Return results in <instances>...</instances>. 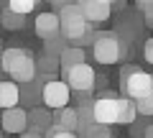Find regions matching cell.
Masks as SVG:
<instances>
[{"label":"cell","mask_w":153,"mask_h":138,"mask_svg":"<svg viewBox=\"0 0 153 138\" xmlns=\"http://www.w3.org/2000/svg\"><path fill=\"white\" fill-rule=\"evenodd\" d=\"M59 59L56 56H49V54H44L41 59H36V72L38 74H49V77H56V69H59Z\"/></svg>","instance_id":"cell-16"},{"label":"cell","mask_w":153,"mask_h":138,"mask_svg":"<svg viewBox=\"0 0 153 138\" xmlns=\"http://www.w3.org/2000/svg\"><path fill=\"white\" fill-rule=\"evenodd\" d=\"M51 128V110L46 107H31L28 110V133H36V136H44Z\"/></svg>","instance_id":"cell-12"},{"label":"cell","mask_w":153,"mask_h":138,"mask_svg":"<svg viewBox=\"0 0 153 138\" xmlns=\"http://www.w3.org/2000/svg\"><path fill=\"white\" fill-rule=\"evenodd\" d=\"M8 10L16 13V16H23V18H26L28 13L36 10V0H10V3H8Z\"/></svg>","instance_id":"cell-18"},{"label":"cell","mask_w":153,"mask_h":138,"mask_svg":"<svg viewBox=\"0 0 153 138\" xmlns=\"http://www.w3.org/2000/svg\"><path fill=\"white\" fill-rule=\"evenodd\" d=\"M0 128L5 133H18V136H23V133L28 131V110H23V107L5 110L3 118H0Z\"/></svg>","instance_id":"cell-9"},{"label":"cell","mask_w":153,"mask_h":138,"mask_svg":"<svg viewBox=\"0 0 153 138\" xmlns=\"http://www.w3.org/2000/svg\"><path fill=\"white\" fill-rule=\"evenodd\" d=\"M0 66L3 72L10 74V82H16L18 87L23 84H31L36 79V56L28 49H5L3 51V59H0Z\"/></svg>","instance_id":"cell-1"},{"label":"cell","mask_w":153,"mask_h":138,"mask_svg":"<svg viewBox=\"0 0 153 138\" xmlns=\"http://www.w3.org/2000/svg\"><path fill=\"white\" fill-rule=\"evenodd\" d=\"M41 100H44V107L46 110H61V107H69V100H71V90L64 84V79H51V82L44 84L41 90Z\"/></svg>","instance_id":"cell-6"},{"label":"cell","mask_w":153,"mask_h":138,"mask_svg":"<svg viewBox=\"0 0 153 138\" xmlns=\"http://www.w3.org/2000/svg\"><path fill=\"white\" fill-rule=\"evenodd\" d=\"M143 138H153V125L146 128V133H143Z\"/></svg>","instance_id":"cell-25"},{"label":"cell","mask_w":153,"mask_h":138,"mask_svg":"<svg viewBox=\"0 0 153 138\" xmlns=\"http://www.w3.org/2000/svg\"><path fill=\"white\" fill-rule=\"evenodd\" d=\"M138 8H140L143 16H146V23L153 28V0H146V3L140 0V3H138Z\"/></svg>","instance_id":"cell-22"},{"label":"cell","mask_w":153,"mask_h":138,"mask_svg":"<svg viewBox=\"0 0 153 138\" xmlns=\"http://www.w3.org/2000/svg\"><path fill=\"white\" fill-rule=\"evenodd\" d=\"M151 77H153V74H151Z\"/></svg>","instance_id":"cell-30"},{"label":"cell","mask_w":153,"mask_h":138,"mask_svg":"<svg viewBox=\"0 0 153 138\" xmlns=\"http://www.w3.org/2000/svg\"><path fill=\"white\" fill-rule=\"evenodd\" d=\"M21 102V87L16 82H0V110H13Z\"/></svg>","instance_id":"cell-13"},{"label":"cell","mask_w":153,"mask_h":138,"mask_svg":"<svg viewBox=\"0 0 153 138\" xmlns=\"http://www.w3.org/2000/svg\"><path fill=\"white\" fill-rule=\"evenodd\" d=\"M0 21H3V26H5V28L18 31V28H23L26 18H23V16H16V13H10V10L5 8V10H0Z\"/></svg>","instance_id":"cell-19"},{"label":"cell","mask_w":153,"mask_h":138,"mask_svg":"<svg viewBox=\"0 0 153 138\" xmlns=\"http://www.w3.org/2000/svg\"><path fill=\"white\" fill-rule=\"evenodd\" d=\"M3 51H5V49H3V39H0V59H3Z\"/></svg>","instance_id":"cell-27"},{"label":"cell","mask_w":153,"mask_h":138,"mask_svg":"<svg viewBox=\"0 0 153 138\" xmlns=\"http://www.w3.org/2000/svg\"><path fill=\"white\" fill-rule=\"evenodd\" d=\"M92 118L97 125H107V128L117 123V97L105 95V97L92 100Z\"/></svg>","instance_id":"cell-7"},{"label":"cell","mask_w":153,"mask_h":138,"mask_svg":"<svg viewBox=\"0 0 153 138\" xmlns=\"http://www.w3.org/2000/svg\"><path fill=\"white\" fill-rule=\"evenodd\" d=\"M51 128H59V131H66V133H74L76 136V128H79V113H76V107L54 110L51 113Z\"/></svg>","instance_id":"cell-11"},{"label":"cell","mask_w":153,"mask_h":138,"mask_svg":"<svg viewBox=\"0 0 153 138\" xmlns=\"http://www.w3.org/2000/svg\"><path fill=\"white\" fill-rule=\"evenodd\" d=\"M0 26H3V21H0Z\"/></svg>","instance_id":"cell-28"},{"label":"cell","mask_w":153,"mask_h":138,"mask_svg":"<svg viewBox=\"0 0 153 138\" xmlns=\"http://www.w3.org/2000/svg\"><path fill=\"white\" fill-rule=\"evenodd\" d=\"M123 49H125V46L120 44L117 33L97 31V39H94V44H92V56L100 64H115V61H120V56L125 54Z\"/></svg>","instance_id":"cell-4"},{"label":"cell","mask_w":153,"mask_h":138,"mask_svg":"<svg viewBox=\"0 0 153 138\" xmlns=\"http://www.w3.org/2000/svg\"><path fill=\"white\" fill-rule=\"evenodd\" d=\"M94 82H97V77H94V69L89 64H79L64 72V84L79 95H89L94 90Z\"/></svg>","instance_id":"cell-5"},{"label":"cell","mask_w":153,"mask_h":138,"mask_svg":"<svg viewBox=\"0 0 153 138\" xmlns=\"http://www.w3.org/2000/svg\"><path fill=\"white\" fill-rule=\"evenodd\" d=\"M46 138H79V136H74V133H66V131H59V128H49Z\"/></svg>","instance_id":"cell-23"},{"label":"cell","mask_w":153,"mask_h":138,"mask_svg":"<svg viewBox=\"0 0 153 138\" xmlns=\"http://www.w3.org/2000/svg\"><path fill=\"white\" fill-rule=\"evenodd\" d=\"M33 28H36V36L41 41H51L56 36H61V23H59L56 13H41V16H36Z\"/></svg>","instance_id":"cell-10"},{"label":"cell","mask_w":153,"mask_h":138,"mask_svg":"<svg viewBox=\"0 0 153 138\" xmlns=\"http://www.w3.org/2000/svg\"><path fill=\"white\" fill-rule=\"evenodd\" d=\"M135 120H138L135 100H128V97H117V123H120V125H133Z\"/></svg>","instance_id":"cell-14"},{"label":"cell","mask_w":153,"mask_h":138,"mask_svg":"<svg viewBox=\"0 0 153 138\" xmlns=\"http://www.w3.org/2000/svg\"><path fill=\"white\" fill-rule=\"evenodd\" d=\"M135 110H138V118H140V115L151 118L153 115V92L146 95L143 100H135Z\"/></svg>","instance_id":"cell-20"},{"label":"cell","mask_w":153,"mask_h":138,"mask_svg":"<svg viewBox=\"0 0 153 138\" xmlns=\"http://www.w3.org/2000/svg\"><path fill=\"white\" fill-rule=\"evenodd\" d=\"M59 64H61V72H66V69H71V66L87 64V54H84L82 49H76V46H69V49L59 56Z\"/></svg>","instance_id":"cell-15"},{"label":"cell","mask_w":153,"mask_h":138,"mask_svg":"<svg viewBox=\"0 0 153 138\" xmlns=\"http://www.w3.org/2000/svg\"><path fill=\"white\" fill-rule=\"evenodd\" d=\"M143 56H146L148 64H153V39H148L146 44H143Z\"/></svg>","instance_id":"cell-24"},{"label":"cell","mask_w":153,"mask_h":138,"mask_svg":"<svg viewBox=\"0 0 153 138\" xmlns=\"http://www.w3.org/2000/svg\"><path fill=\"white\" fill-rule=\"evenodd\" d=\"M79 10H82L87 23H102L112 16V3L110 0H79Z\"/></svg>","instance_id":"cell-8"},{"label":"cell","mask_w":153,"mask_h":138,"mask_svg":"<svg viewBox=\"0 0 153 138\" xmlns=\"http://www.w3.org/2000/svg\"><path fill=\"white\" fill-rule=\"evenodd\" d=\"M44 46H46V54L49 56H56V59H59V56L69 49V41H66L64 36H56V39H51V41H44Z\"/></svg>","instance_id":"cell-17"},{"label":"cell","mask_w":153,"mask_h":138,"mask_svg":"<svg viewBox=\"0 0 153 138\" xmlns=\"http://www.w3.org/2000/svg\"><path fill=\"white\" fill-rule=\"evenodd\" d=\"M84 138H112V131H110L107 125H97V123H94V125L84 133Z\"/></svg>","instance_id":"cell-21"},{"label":"cell","mask_w":153,"mask_h":138,"mask_svg":"<svg viewBox=\"0 0 153 138\" xmlns=\"http://www.w3.org/2000/svg\"><path fill=\"white\" fill-rule=\"evenodd\" d=\"M0 138H3V133H0Z\"/></svg>","instance_id":"cell-29"},{"label":"cell","mask_w":153,"mask_h":138,"mask_svg":"<svg viewBox=\"0 0 153 138\" xmlns=\"http://www.w3.org/2000/svg\"><path fill=\"white\" fill-rule=\"evenodd\" d=\"M54 8H56V16H59V23H61V36L66 41L82 44L84 36L89 31H94L92 23L84 21L82 10H79V3H54Z\"/></svg>","instance_id":"cell-2"},{"label":"cell","mask_w":153,"mask_h":138,"mask_svg":"<svg viewBox=\"0 0 153 138\" xmlns=\"http://www.w3.org/2000/svg\"><path fill=\"white\" fill-rule=\"evenodd\" d=\"M120 87L128 100H143L146 95L153 92V77L151 72H143L140 66H123Z\"/></svg>","instance_id":"cell-3"},{"label":"cell","mask_w":153,"mask_h":138,"mask_svg":"<svg viewBox=\"0 0 153 138\" xmlns=\"http://www.w3.org/2000/svg\"><path fill=\"white\" fill-rule=\"evenodd\" d=\"M21 138H44V136H36V133H28V131H26V133H23Z\"/></svg>","instance_id":"cell-26"}]
</instances>
